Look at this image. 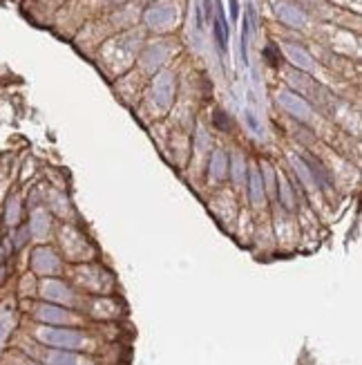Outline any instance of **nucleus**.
I'll list each match as a JSON object with an SVG mask.
<instances>
[{"label": "nucleus", "instance_id": "f257e3e1", "mask_svg": "<svg viewBox=\"0 0 362 365\" xmlns=\"http://www.w3.org/2000/svg\"><path fill=\"white\" fill-rule=\"evenodd\" d=\"M215 38H217L219 50H226V41H228V32L223 29V14H221V5L217 2V18H215Z\"/></svg>", "mask_w": 362, "mask_h": 365}]
</instances>
